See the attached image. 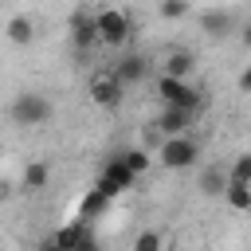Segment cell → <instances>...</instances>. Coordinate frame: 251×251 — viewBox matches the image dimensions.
I'll return each mask as SVG.
<instances>
[{
    "mask_svg": "<svg viewBox=\"0 0 251 251\" xmlns=\"http://www.w3.org/2000/svg\"><path fill=\"white\" fill-rule=\"evenodd\" d=\"M4 35H8V43H16V47H31V43H35V20L24 16V12H16V16L4 24Z\"/></svg>",
    "mask_w": 251,
    "mask_h": 251,
    "instance_id": "cell-12",
    "label": "cell"
},
{
    "mask_svg": "<svg viewBox=\"0 0 251 251\" xmlns=\"http://www.w3.org/2000/svg\"><path fill=\"white\" fill-rule=\"evenodd\" d=\"M239 39H243V47H251V24L243 27V35H239Z\"/></svg>",
    "mask_w": 251,
    "mask_h": 251,
    "instance_id": "cell-23",
    "label": "cell"
},
{
    "mask_svg": "<svg viewBox=\"0 0 251 251\" xmlns=\"http://www.w3.org/2000/svg\"><path fill=\"white\" fill-rule=\"evenodd\" d=\"M122 161L141 176V173H149V165H153V157H149V149L145 145H133V149H122Z\"/></svg>",
    "mask_w": 251,
    "mask_h": 251,
    "instance_id": "cell-18",
    "label": "cell"
},
{
    "mask_svg": "<svg viewBox=\"0 0 251 251\" xmlns=\"http://www.w3.org/2000/svg\"><path fill=\"white\" fill-rule=\"evenodd\" d=\"M227 169L224 165H208L204 173H200V180H196V188H200V196H224V188H227Z\"/></svg>",
    "mask_w": 251,
    "mask_h": 251,
    "instance_id": "cell-13",
    "label": "cell"
},
{
    "mask_svg": "<svg viewBox=\"0 0 251 251\" xmlns=\"http://www.w3.org/2000/svg\"><path fill=\"white\" fill-rule=\"evenodd\" d=\"M231 27H235V20H231L227 12H216V8H212V12H204V16H200V31H204V35H212V39L231 35Z\"/></svg>",
    "mask_w": 251,
    "mask_h": 251,
    "instance_id": "cell-15",
    "label": "cell"
},
{
    "mask_svg": "<svg viewBox=\"0 0 251 251\" xmlns=\"http://www.w3.org/2000/svg\"><path fill=\"white\" fill-rule=\"evenodd\" d=\"M122 98H126V82H122L114 71L90 78V102H94V106H102V110H118Z\"/></svg>",
    "mask_w": 251,
    "mask_h": 251,
    "instance_id": "cell-6",
    "label": "cell"
},
{
    "mask_svg": "<svg viewBox=\"0 0 251 251\" xmlns=\"http://www.w3.org/2000/svg\"><path fill=\"white\" fill-rule=\"evenodd\" d=\"M161 16L165 20H184L188 16V0H161Z\"/></svg>",
    "mask_w": 251,
    "mask_h": 251,
    "instance_id": "cell-21",
    "label": "cell"
},
{
    "mask_svg": "<svg viewBox=\"0 0 251 251\" xmlns=\"http://www.w3.org/2000/svg\"><path fill=\"white\" fill-rule=\"evenodd\" d=\"M224 204H227L231 212H251V184L227 180V188H224Z\"/></svg>",
    "mask_w": 251,
    "mask_h": 251,
    "instance_id": "cell-16",
    "label": "cell"
},
{
    "mask_svg": "<svg viewBox=\"0 0 251 251\" xmlns=\"http://www.w3.org/2000/svg\"><path fill=\"white\" fill-rule=\"evenodd\" d=\"M94 184H98L106 196H122V192H129V188L137 184V173L122 161V153H114V157L102 165V173L94 176Z\"/></svg>",
    "mask_w": 251,
    "mask_h": 251,
    "instance_id": "cell-5",
    "label": "cell"
},
{
    "mask_svg": "<svg viewBox=\"0 0 251 251\" xmlns=\"http://www.w3.org/2000/svg\"><path fill=\"white\" fill-rule=\"evenodd\" d=\"M196 161H200V141L192 133H173V137H165L157 145V165L161 169L180 173V169H192Z\"/></svg>",
    "mask_w": 251,
    "mask_h": 251,
    "instance_id": "cell-2",
    "label": "cell"
},
{
    "mask_svg": "<svg viewBox=\"0 0 251 251\" xmlns=\"http://www.w3.org/2000/svg\"><path fill=\"white\" fill-rule=\"evenodd\" d=\"M153 94L161 98V106H184V110H200V90L192 86V78H176V75H157L153 82Z\"/></svg>",
    "mask_w": 251,
    "mask_h": 251,
    "instance_id": "cell-4",
    "label": "cell"
},
{
    "mask_svg": "<svg viewBox=\"0 0 251 251\" xmlns=\"http://www.w3.org/2000/svg\"><path fill=\"white\" fill-rule=\"evenodd\" d=\"M51 114H55V106H51V98L39 94V90H20V94L12 98V106H8V118H12L16 126H24V129L47 126Z\"/></svg>",
    "mask_w": 251,
    "mask_h": 251,
    "instance_id": "cell-1",
    "label": "cell"
},
{
    "mask_svg": "<svg viewBox=\"0 0 251 251\" xmlns=\"http://www.w3.org/2000/svg\"><path fill=\"white\" fill-rule=\"evenodd\" d=\"M114 75H118L126 86H133V82H141V78L149 75V59H145V55H137V51H126V55L114 63Z\"/></svg>",
    "mask_w": 251,
    "mask_h": 251,
    "instance_id": "cell-10",
    "label": "cell"
},
{
    "mask_svg": "<svg viewBox=\"0 0 251 251\" xmlns=\"http://www.w3.org/2000/svg\"><path fill=\"white\" fill-rule=\"evenodd\" d=\"M161 247H165V235L161 231H141L133 239V251H161Z\"/></svg>",
    "mask_w": 251,
    "mask_h": 251,
    "instance_id": "cell-20",
    "label": "cell"
},
{
    "mask_svg": "<svg viewBox=\"0 0 251 251\" xmlns=\"http://www.w3.org/2000/svg\"><path fill=\"white\" fill-rule=\"evenodd\" d=\"M161 71H165V75H176V78H192L196 55H192V51H169V55L161 59Z\"/></svg>",
    "mask_w": 251,
    "mask_h": 251,
    "instance_id": "cell-14",
    "label": "cell"
},
{
    "mask_svg": "<svg viewBox=\"0 0 251 251\" xmlns=\"http://www.w3.org/2000/svg\"><path fill=\"white\" fill-rule=\"evenodd\" d=\"M47 243H51V247H90V243H94V231H90V224H86V220H78V216H75V220H71L67 227H59Z\"/></svg>",
    "mask_w": 251,
    "mask_h": 251,
    "instance_id": "cell-9",
    "label": "cell"
},
{
    "mask_svg": "<svg viewBox=\"0 0 251 251\" xmlns=\"http://www.w3.org/2000/svg\"><path fill=\"white\" fill-rule=\"evenodd\" d=\"M110 204H114V196H106V192H102V188L94 184V188H86V196L78 200L75 216H78V220H86V224H94V220H98V216H102V212H106Z\"/></svg>",
    "mask_w": 251,
    "mask_h": 251,
    "instance_id": "cell-11",
    "label": "cell"
},
{
    "mask_svg": "<svg viewBox=\"0 0 251 251\" xmlns=\"http://www.w3.org/2000/svg\"><path fill=\"white\" fill-rule=\"evenodd\" d=\"M227 176H231V180H239V184H251V153H239V157L231 161Z\"/></svg>",
    "mask_w": 251,
    "mask_h": 251,
    "instance_id": "cell-19",
    "label": "cell"
},
{
    "mask_svg": "<svg viewBox=\"0 0 251 251\" xmlns=\"http://www.w3.org/2000/svg\"><path fill=\"white\" fill-rule=\"evenodd\" d=\"M71 43H75V51H94L102 39H98V20H94V12H75L71 16Z\"/></svg>",
    "mask_w": 251,
    "mask_h": 251,
    "instance_id": "cell-7",
    "label": "cell"
},
{
    "mask_svg": "<svg viewBox=\"0 0 251 251\" xmlns=\"http://www.w3.org/2000/svg\"><path fill=\"white\" fill-rule=\"evenodd\" d=\"M47 180H51L47 161H27V169H24V188H27V192H39V188H47Z\"/></svg>",
    "mask_w": 251,
    "mask_h": 251,
    "instance_id": "cell-17",
    "label": "cell"
},
{
    "mask_svg": "<svg viewBox=\"0 0 251 251\" xmlns=\"http://www.w3.org/2000/svg\"><path fill=\"white\" fill-rule=\"evenodd\" d=\"M192 122H196V110H184V106H165V110L157 114V129H161L165 137H173V133H192Z\"/></svg>",
    "mask_w": 251,
    "mask_h": 251,
    "instance_id": "cell-8",
    "label": "cell"
},
{
    "mask_svg": "<svg viewBox=\"0 0 251 251\" xmlns=\"http://www.w3.org/2000/svg\"><path fill=\"white\" fill-rule=\"evenodd\" d=\"M239 90H243V94H251V67H243V71H239Z\"/></svg>",
    "mask_w": 251,
    "mask_h": 251,
    "instance_id": "cell-22",
    "label": "cell"
},
{
    "mask_svg": "<svg viewBox=\"0 0 251 251\" xmlns=\"http://www.w3.org/2000/svg\"><path fill=\"white\" fill-rule=\"evenodd\" d=\"M94 20H98V39H102V47L122 51V47L133 39V16H129L126 8H98Z\"/></svg>",
    "mask_w": 251,
    "mask_h": 251,
    "instance_id": "cell-3",
    "label": "cell"
}]
</instances>
